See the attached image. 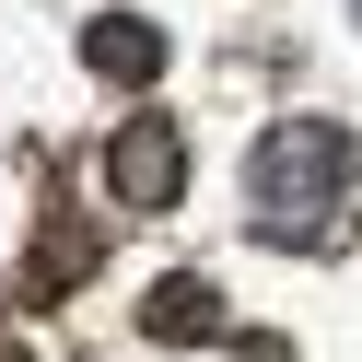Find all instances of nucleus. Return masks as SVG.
Here are the masks:
<instances>
[{
	"label": "nucleus",
	"instance_id": "obj_1",
	"mask_svg": "<svg viewBox=\"0 0 362 362\" xmlns=\"http://www.w3.org/2000/svg\"><path fill=\"white\" fill-rule=\"evenodd\" d=\"M245 222L269 245H292V257L351 245V222H362V141L339 117H281L257 141V164H245Z\"/></svg>",
	"mask_w": 362,
	"mask_h": 362
},
{
	"label": "nucleus",
	"instance_id": "obj_2",
	"mask_svg": "<svg viewBox=\"0 0 362 362\" xmlns=\"http://www.w3.org/2000/svg\"><path fill=\"white\" fill-rule=\"evenodd\" d=\"M105 187H117L129 211H164V199L187 187V141H175L164 117H141V129H129L117 152H105Z\"/></svg>",
	"mask_w": 362,
	"mask_h": 362
},
{
	"label": "nucleus",
	"instance_id": "obj_3",
	"mask_svg": "<svg viewBox=\"0 0 362 362\" xmlns=\"http://www.w3.org/2000/svg\"><path fill=\"white\" fill-rule=\"evenodd\" d=\"M82 59H94V71H105V82H129V94H141V82H152V71H164V35H152V24H141V12H105V24H94V35H82Z\"/></svg>",
	"mask_w": 362,
	"mask_h": 362
},
{
	"label": "nucleus",
	"instance_id": "obj_4",
	"mask_svg": "<svg viewBox=\"0 0 362 362\" xmlns=\"http://www.w3.org/2000/svg\"><path fill=\"white\" fill-rule=\"evenodd\" d=\"M141 327H152V339H211V327H222V292L175 269V281H152V304H141Z\"/></svg>",
	"mask_w": 362,
	"mask_h": 362
},
{
	"label": "nucleus",
	"instance_id": "obj_5",
	"mask_svg": "<svg viewBox=\"0 0 362 362\" xmlns=\"http://www.w3.org/2000/svg\"><path fill=\"white\" fill-rule=\"evenodd\" d=\"M351 24H362V0H351Z\"/></svg>",
	"mask_w": 362,
	"mask_h": 362
}]
</instances>
